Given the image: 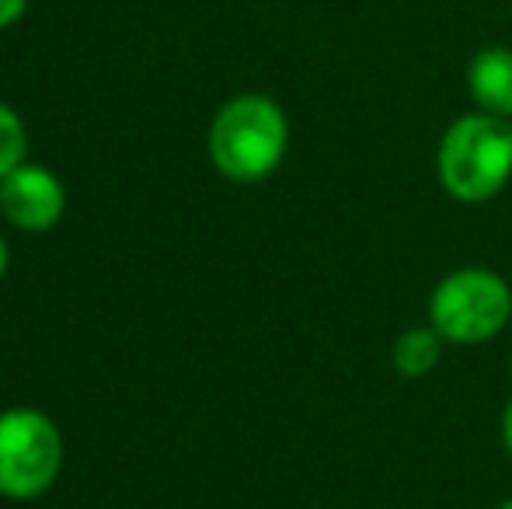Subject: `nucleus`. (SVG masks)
Returning <instances> with one entry per match:
<instances>
[{"mask_svg": "<svg viewBox=\"0 0 512 509\" xmlns=\"http://www.w3.org/2000/svg\"><path fill=\"white\" fill-rule=\"evenodd\" d=\"M429 318L457 346L495 339L512 318V290L492 269H457L432 290Z\"/></svg>", "mask_w": 512, "mask_h": 509, "instance_id": "nucleus-3", "label": "nucleus"}, {"mask_svg": "<svg viewBox=\"0 0 512 509\" xmlns=\"http://www.w3.org/2000/svg\"><path fill=\"white\" fill-rule=\"evenodd\" d=\"M25 150H28V136L18 112L0 102V178L11 175L18 164H25Z\"/></svg>", "mask_w": 512, "mask_h": 509, "instance_id": "nucleus-8", "label": "nucleus"}, {"mask_svg": "<svg viewBox=\"0 0 512 509\" xmlns=\"http://www.w3.org/2000/svg\"><path fill=\"white\" fill-rule=\"evenodd\" d=\"M67 210V192L53 171L39 164H18L11 175L0 178V213L18 231H49L60 224Z\"/></svg>", "mask_w": 512, "mask_h": 509, "instance_id": "nucleus-5", "label": "nucleus"}, {"mask_svg": "<svg viewBox=\"0 0 512 509\" xmlns=\"http://www.w3.org/2000/svg\"><path fill=\"white\" fill-rule=\"evenodd\" d=\"M499 509H512V499H506V503H502Z\"/></svg>", "mask_w": 512, "mask_h": 509, "instance_id": "nucleus-12", "label": "nucleus"}, {"mask_svg": "<svg viewBox=\"0 0 512 509\" xmlns=\"http://www.w3.org/2000/svg\"><path fill=\"white\" fill-rule=\"evenodd\" d=\"M439 182L460 203H485L512 175V126L502 116L471 112L439 140Z\"/></svg>", "mask_w": 512, "mask_h": 509, "instance_id": "nucleus-2", "label": "nucleus"}, {"mask_svg": "<svg viewBox=\"0 0 512 509\" xmlns=\"http://www.w3.org/2000/svg\"><path fill=\"white\" fill-rule=\"evenodd\" d=\"M290 143L286 112L265 95H237L209 126V157L230 182H262L279 168Z\"/></svg>", "mask_w": 512, "mask_h": 509, "instance_id": "nucleus-1", "label": "nucleus"}, {"mask_svg": "<svg viewBox=\"0 0 512 509\" xmlns=\"http://www.w3.org/2000/svg\"><path fill=\"white\" fill-rule=\"evenodd\" d=\"M63 464L60 429L35 408L0 412V496L39 499Z\"/></svg>", "mask_w": 512, "mask_h": 509, "instance_id": "nucleus-4", "label": "nucleus"}, {"mask_svg": "<svg viewBox=\"0 0 512 509\" xmlns=\"http://www.w3.org/2000/svg\"><path fill=\"white\" fill-rule=\"evenodd\" d=\"M443 335L436 328H408L394 339V349H391V360L398 367L401 377H429L432 370L439 367V356H443Z\"/></svg>", "mask_w": 512, "mask_h": 509, "instance_id": "nucleus-7", "label": "nucleus"}, {"mask_svg": "<svg viewBox=\"0 0 512 509\" xmlns=\"http://www.w3.org/2000/svg\"><path fill=\"white\" fill-rule=\"evenodd\" d=\"M467 88L481 112L488 116H512V49H481L467 67Z\"/></svg>", "mask_w": 512, "mask_h": 509, "instance_id": "nucleus-6", "label": "nucleus"}, {"mask_svg": "<svg viewBox=\"0 0 512 509\" xmlns=\"http://www.w3.org/2000/svg\"><path fill=\"white\" fill-rule=\"evenodd\" d=\"M502 443H506V450L512 457V401L506 405V412H502Z\"/></svg>", "mask_w": 512, "mask_h": 509, "instance_id": "nucleus-10", "label": "nucleus"}, {"mask_svg": "<svg viewBox=\"0 0 512 509\" xmlns=\"http://www.w3.org/2000/svg\"><path fill=\"white\" fill-rule=\"evenodd\" d=\"M28 0H0V28H11L25 14Z\"/></svg>", "mask_w": 512, "mask_h": 509, "instance_id": "nucleus-9", "label": "nucleus"}, {"mask_svg": "<svg viewBox=\"0 0 512 509\" xmlns=\"http://www.w3.org/2000/svg\"><path fill=\"white\" fill-rule=\"evenodd\" d=\"M7 258H11V252H7V241L0 238V276L7 272Z\"/></svg>", "mask_w": 512, "mask_h": 509, "instance_id": "nucleus-11", "label": "nucleus"}]
</instances>
